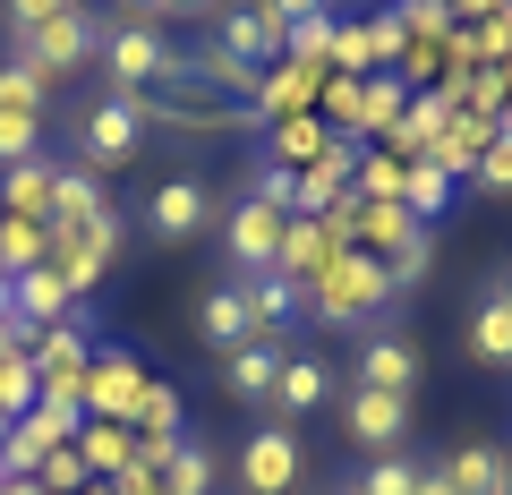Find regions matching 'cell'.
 <instances>
[{"label": "cell", "instance_id": "1", "mask_svg": "<svg viewBox=\"0 0 512 495\" xmlns=\"http://www.w3.org/2000/svg\"><path fill=\"white\" fill-rule=\"evenodd\" d=\"M384 308H393V282H384V265L359 257V248H342V257L299 291V316H316V325H376Z\"/></svg>", "mask_w": 512, "mask_h": 495}, {"label": "cell", "instance_id": "2", "mask_svg": "<svg viewBox=\"0 0 512 495\" xmlns=\"http://www.w3.org/2000/svg\"><path fill=\"white\" fill-rule=\"evenodd\" d=\"M120 239H128V214H120V205L77 214V222H52V257H43V265L86 299V291H103V274L120 265Z\"/></svg>", "mask_w": 512, "mask_h": 495}, {"label": "cell", "instance_id": "3", "mask_svg": "<svg viewBox=\"0 0 512 495\" xmlns=\"http://www.w3.org/2000/svg\"><path fill=\"white\" fill-rule=\"evenodd\" d=\"M146 154V103L137 94H103V103H86L77 111V163L103 180V171H120V163H137Z\"/></svg>", "mask_w": 512, "mask_h": 495}, {"label": "cell", "instance_id": "4", "mask_svg": "<svg viewBox=\"0 0 512 495\" xmlns=\"http://www.w3.org/2000/svg\"><path fill=\"white\" fill-rule=\"evenodd\" d=\"M171 52H180V43H171L163 26H137V18H120V26L103 35V52H94V60L111 69V94H154V86L171 77Z\"/></svg>", "mask_w": 512, "mask_h": 495}, {"label": "cell", "instance_id": "5", "mask_svg": "<svg viewBox=\"0 0 512 495\" xmlns=\"http://www.w3.org/2000/svg\"><path fill=\"white\" fill-rule=\"evenodd\" d=\"M231 478H239V495H291L299 478H308V453H299V427L265 419V427H256L248 444H239Z\"/></svg>", "mask_w": 512, "mask_h": 495}, {"label": "cell", "instance_id": "6", "mask_svg": "<svg viewBox=\"0 0 512 495\" xmlns=\"http://www.w3.org/2000/svg\"><path fill=\"white\" fill-rule=\"evenodd\" d=\"M419 376H427V350L410 342V333H359V350H350V385L359 393H419Z\"/></svg>", "mask_w": 512, "mask_h": 495}, {"label": "cell", "instance_id": "7", "mask_svg": "<svg viewBox=\"0 0 512 495\" xmlns=\"http://www.w3.org/2000/svg\"><path fill=\"white\" fill-rule=\"evenodd\" d=\"M94 52H103V26H94L86 9H69V18L35 26V35L18 43V60H26V69H35V77H43V86H60V77H77V69H86V60H94Z\"/></svg>", "mask_w": 512, "mask_h": 495}, {"label": "cell", "instance_id": "8", "mask_svg": "<svg viewBox=\"0 0 512 495\" xmlns=\"http://www.w3.org/2000/svg\"><path fill=\"white\" fill-rule=\"evenodd\" d=\"M282 231H291V214L265 197H239L231 214H222V248H231V274H274L282 257Z\"/></svg>", "mask_w": 512, "mask_h": 495}, {"label": "cell", "instance_id": "9", "mask_svg": "<svg viewBox=\"0 0 512 495\" xmlns=\"http://www.w3.org/2000/svg\"><path fill=\"white\" fill-rule=\"evenodd\" d=\"M205 222H222V205H214V188H205V171H171V180L146 197V231L163 239V248L197 239Z\"/></svg>", "mask_w": 512, "mask_h": 495}, {"label": "cell", "instance_id": "10", "mask_svg": "<svg viewBox=\"0 0 512 495\" xmlns=\"http://www.w3.org/2000/svg\"><path fill=\"white\" fill-rule=\"evenodd\" d=\"M146 367H137V350L120 342H94V367H86V419H137V402H146Z\"/></svg>", "mask_w": 512, "mask_h": 495}, {"label": "cell", "instance_id": "11", "mask_svg": "<svg viewBox=\"0 0 512 495\" xmlns=\"http://www.w3.org/2000/svg\"><path fill=\"white\" fill-rule=\"evenodd\" d=\"M282 35H291V26H274L256 0H222V9H214V52L248 60V69H274V60H282Z\"/></svg>", "mask_w": 512, "mask_h": 495}, {"label": "cell", "instance_id": "12", "mask_svg": "<svg viewBox=\"0 0 512 495\" xmlns=\"http://www.w3.org/2000/svg\"><path fill=\"white\" fill-rule=\"evenodd\" d=\"M342 436L359 444V453H402L410 402H402V393H359V385H350L342 393Z\"/></svg>", "mask_w": 512, "mask_h": 495}, {"label": "cell", "instance_id": "13", "mask_svg": "<svg viewBox=\"0 0 512 495\" xmlns=\"http://www.w3.org/2000/svg\"><path fill=\"white\" fill-rule=\"evenodd\" d=\"M342 257V231H333V214H291V231H282V257H274V274L291 282V291H308L325 265Z\"/></svg>", "mask_w": 512, "mask_h": 495}, {"label": "cell", "instance_id": "14", "mask_svg": "<svg viewBox=\"0 0 512 495\" xmlns=\"http://www.w3.org/2000/svg\"><path fill=\"white\" fill-rule=\"evenodd\" d=\"M77 444V427L60 419V410H26V419H9V444H0V470L9 478H35L52 453H69Z\"/></svg>", "mask_w": 512, "mask_h": 495}, {"label": "cell", "instance_id": "15", "mask_svg": "<svg viewBox=\"0 0 512 495\" xmlns=\"http://www.w3.org/2000/svg\"><path fill=\"white\" fill-rule=\"evenodd\" d=\"M316 86H325V69L274 60V69H256V94H248V111H256V120H299V111H316Z\"/></svg>", "mask_w": 512, "mask_h": 495}, {"label": "cell", "instance_id": "16", "mask_svg": "<svg viewBox=\"0 0 512 495\" xmlns=\"http://www.w3.org/2000/svg\"><path fill=\"white\" fill-rule=\"evenodd\" d=\"M350 171H359V146H350V137H333V146L316 154L308 171H291V180H299V197H291V214H333V205L350 197Z\"/></svg>", "mask_w": 512, "mask_h": 495}, {"label": "cell", "instance_id": "17", "mask_svg": "<svg viewBox=\"0 0 512 495\" xmlns=\"http://www.w3.org/2000/svg\"><path fill=\"white\" fill-rule=\"evenodd\" d=\"M9 316H18L26 333H43V325H77V291L52 274V265H35V274L9 282Z\"/></svg>", "mask_w": 512, "mask_h": 495}, {"label": "cell", "instance_id": "18", "mask_svg": "<svg viewBox=\"0 0 512 495\" xmlns=\"http://www.w3.org/2000/svg\"><path fill=\"white\" fill-rule=\"evenodd\" d=\"M325 402H333V367L316 359V350H282V376H274V410H282V427L308 419V410H325Z\"/></svg>", "mask_w": 512, "mask_h": 495}, {"label": "cell", "instance_id": "19", "mask_svg": "<svg viewBox=\"0 0 512 495\" xmlns=\"http://www.w3.org/2000/svg\"><path fill=\"white\" fill-rule=\"evenodd\" d=\"M52 205H60V163H52V154H35V163H9V171H0V214H35V222H52Z\"/></svg>", "mask_w": 512, "mask_h": 495}, {"label": "cell", "instance_id": "20", "mask_svg": "<svg viewBox=\"0 0 512 495\" xmlns=\"http://www.w3.org/2000/svg\"><path fill=\"white\" fill-rule=\"evenodd\" d=\"M77 461H86V478L137 470V427H128V419H86V427H77Z\"/></svg>", "mask_w": 512, "mask_h": 495}, {"label": "cell", "instance_id": "21", "mask_svg": "<svg viewBox=\"0 0 512 495\" xmlns=\"http://www.w3.org/2000/svg\"><path fill=\"white\" fill-rule=\"evenodd\" d=\"M239 282V299H248V325H256V342H282V325L299 316V291L282 274H231Z\"/></svg>", "mask_w": 512, "mask_h": 495}, {"label": "cell", "instance_id": "22", "mask_svg": "<svg viewBox=\"0 0 512 495\" xmlns=\"http://www.w3.org/2000/svg\"><path fill=\"white\" fill-rule=\"evenodd\" d=\"M197 333H205V350H222V359H231L239 342H256V325H248V299H239V282H222V291H205V299H197Z\"/></svg>", "mask_w": 512, "mask_h": 495}, {"label": "cell", "instance_id": "23", "mask_svg": "<svg viewBox=\"0 0 512 495\" xmlns=\"http://www.w3.org/2000/svg\"><path fill=\"white\" fill-rule=\"evenodd\" d=\"M274 376H282V342H239L231 359H222L231 402H274Z\"/></svg>", "mask_w": 512, "mask_h": 495}, {"label": "cell", "instance_id": "24", "mask_svg": "<svg viewBox=\"0 0 512 495\" xmlns=\"http://www.w3.org/2000/svg\"><path fill=\"white\" fill-rule=\"evenodd\" d=\"M436 470L453 495H504V444H453Z\"/></svg>", "mask_w": 512, "mask_h": 495}, {"label": "cell", "instance_id": "25", "mask_svg": "<svg viewBox=\"0 0 512 495\" xmlns=\"http://www.w3.org/2000/svg\"><path fill=\"white\" fill-rule=\"evenodd\" d=\"M470 359L478 367H512V308L495 291L470 299Z\"/></svg>", "mask_w": 512, "mask_h": 495}, {"label": "cell", "instance_id": "26", "mask_svg": "<svg viewBox=\"0 0 512 495\" xmlns=\"http://www.w3.org/2000/svg\"><path fill=\"white\" fill-rule=\"evenodd\" d=\"M43 257H52V222H35V214H0V274L18 282V274H35Z\"/></svg>", "mask_w": 512, "mask_h": 495}, {"label": "cell", "instance_id": "27", "mask_svg": "<svg viewBox=\"0 0 512 495\" xmlns=\"http://www.w3.org/2000/svg\"><path fill=\"white\" fill-rule=\"evenodd\" d=\"M453 197H461V180H444L436 163H410V171H402V214H410V222H427V231L453 214Z\"/></svg>", "mask_w": 512, "mask_h": 495}, {"label": "cell", "instance_id": "28", "mask_svg": "<svg viewBox=\"0 0 512 495\" xmlns=\"http://www.w3.org/2000/svg\"><path fill=\"white\" fill-rule=\"evenodd\" d=\"M214 478H222V453L205 436H180V453L163 461V495H214Z\"/></svg>", "mask_w": 512, "mask_h": 495}, {"label": "cell", "instance_id": "29", "mask_svg": "<svg viewBox=\"0 0 512 495\" xmlns=\"http://www.w3.org/2000/svg\"><path fill=\"white\" fill-rule=\"evenodd\" d=\"M325 146H333V129L316 120V111H299V120H274V146H265V163H282V171H308Z\"/></svg>", "mask_w": 512, "mask_h": 495}, {"label": "cell", "instance_id": "30", "mask_svg": "<svg viewBox=\"0 0 512 495\" xmlns=\"http://www.w3.org/2000/svg\"><path fill=\"white\" fill-rule=\"evenodd\" d=\"M402 171H410V154H393V146H359V171H350V197L402 205Z\"/></svg>", "mask_w": 512, "mask_h": 495}, {"label": "cell", "instance_id": "31", "mask_svg": "<svg viewBox=\"0 0 512 495\" xmlns=\"http://www.w3.org/2000/svg\"><path fill=\"white\" fill-rule=\"evenodd\" d=\"M504 60H512V0L461 35V69H504Z\"/></svg>", "mask_w": 512, "mask_h": 495}, {"label": "cell", "instance_id": "32", "mask_svg": "<svg viewBox=\"0 0 512 495\" xmlns=\"http://www.w3.org/2000/svg\"><path fill=\"white\" fill-rule=\"evenodd\" d=\"M333 43H342V18H299L291 35H282V60H299V69H333Z\"/></svg>", "mask_w": 512, "mask_h": 495}, {"label": "cell", "instance_id": "33", "mask_svg": "<svg viewBox=\"0 0 512 495\" xmlns=\"http://www.w3.org/2000/svg\"><path fill=\"white\" fill-rule=\"evenodd\" d=\"M0 111H26V120H52V86H43V77L26 69L18 52L0 60Z\"/></svg>", "mask_w": 512, "mask_h": 495}, {"label": "cell", "instance_id": "34", "mask_svg": "<svg viewBox=\"0 0 512 495\" xmlns=\"http://www.w3.org/2000/svg\"><path fill=\"white\" fill-rule=\"evenodd\" d=\"M410 487H419V461H410V453H367L350 495H410Z\"/></svg>", "mask_w": 512, "mask_h": 495}, {"label": "cell", "instance_id": "35", "mask_svg": "<svg viewBox=\"0 0 512 495\" xmlns=\"http://www.w3.org/2000/svg\"><path fill=\"white\" fill-rule=\"evenodd\" d=\"M77 0H0V35H9V52H18L35 26H52V18H69Z\"/></svg>", "mask_w": 512, "mask_h": 495}, {"label": "cell", "instance_id": "36", "mask_svg": "<svg viewBox=\"0 0 512 495\" xmlns=\"http://www.w3.org/2000/svg\"><path fill=\"white\" fill-rule=\"evenodd\" d=\"M470 188H487V197H512V129H504V120H495V146L478 154Z\"/></svg>", "mask_w": 512, "mask_h": 495}, {"label": "cell", "instance_id": "37", "mask_svg": "<svg viewBox=\"0 0 512 495\" xmlns=\"http://www.w3.org/2000/svg\"><path fill=\"white\" fill-rule=\"evenodd\" d=\"M35 154H43V120L0 111V171H9V163H35Z\"/></svg>", "mask_w": 512, "mask_h": 495}, {"label": "cell", "instance_id": "38", "mask_svg": "<svg viewBox=\"0 0 512 495\" xmlns=\"http://www.w3.org/2000/svg\"><path fill=\"white\" fill-rule=\"evenodd\" d=\"M248 197H265V205H282V214H291V197H299V180L282 163H265V154H256L248 163Z\"/></svg>", "mask_w": 512, "mask_h": 495}, {"label": "cell", "instance_id": "39", "mask_svg": "<svg viewBox=\"0 0 512 495\" xmlns=\"http://www.w3.org/2000/svg\"><path fill=\"white\" fill-rule=\"evenodd\" d=\"M256 9H265L274 26H299V18H325L333 0H256Z\"/></svg>", "mask_w": 512, "mask_h": 495}, {"label": "cell", "instance_id": "40", "mask_svg": "<svg viewBox=\"0 0 512 495\" xmlns=\"http://www.w3.org/2000/svg\"><path fill=\"white\" fill-rule=\"evenodd\" d=\"M444 9H453V26H461V35H470V26H478V18H495L504 0H444Z\"/></svg>", "mask_w": 512, "mask_h": 495}, {"label": "cell", "instance_id": "41", "mask_svg": "<svg viewBox=\"0 0 512 495\" xmlns=\"http://www.w3.org/2000/svg\"><path fill=\"white\" fill-rule=\"evenodd\" d=\"M120 18H137V26H163L171 9H163V0H120Z\"/></svg>", "mask_w": 512, "mask_h": 495}, {"label": "cell", "instance_id": "42", "mask_svg": "<svg viewBox=\"0 0 512 495\" xmlns=\"http://www.w3.org/2000/svg\"><path fill=\"white\" fill-rule=\"evenodd\" d=\"M410 495H453V487H444V470H436V461H419V487H410Z\"/></svg>", "mask_w": 512, "mask_h": 495}, {"label": "cell", "instance_id": "43", "mask_svg": "<svg viewBox=\"0 0 512 495\" xmlns=\"http://www.w3.org/2000/svg\"><path fill=\"white\" fill-rule=\"evenodd\" d=\"M171 18H205V9H222V0H163Z\"/></svg>", "mask_w": 512, "mask_h": 495}, {"label": "cell", "instance_id": "44", "mask_svg": "<svg viewBox=\"0 0 512 495\" xmlns=\"http://www.w3.org/2000/svg\"><path fill=\"white\" fill-rule=\"evenodd\" d=\"M487 291H495V299H504V308H512V265H504V274H495V282H487Z\"/></svg>", "mask_w": 512, "mask_h": 495}, {"label": "cell", "instance_id": "45", "mask_svg": "<svg viewBox=\"0 0 512 495\" xmlns=\"http://www.w3.org/2000/svg\"><path fill=\"white\" fill-rule=\"evenodd\" d=\"M495 77H504V111H512V60H504V69H495Z\"/></svg>", "mask_w": 512, "mask_h": 495}, {"label": "cell", "instance_id": "46", "mask_svg": "<svg viewBox=\"0 0 512 495\" xmlns=\"http://www.w3.org/2000/svg\"><path fill=\"white\" fill-rule=\"evenodd\" d=\"M0 325H9V274H0Z\"/></svg>", "mask_w": 512, "mask_h": 495}, {"label": "cell", "instance_id": "47", "mask_svg": "<svg viewBox=\"0 0 512 495\" xmlns=\"http://www.w3.org/2000/svg\"><path fill=\"white\" fill-rule=\"evenodd\" d=\"M504 495H512V453H504Z\"/></svg>", "mask_w": 512, "mask_h": 495}, {"label": "cell", "instance_id": "48", "mask_svg": "<svg viewBox=\"0 0 512 495\" xmlns=\"http://www.w3.org/2000/svg\"><path fill=\"white\" fill-rule=\"evenodd\" d=\"M504 129H512V111H504Z\"/></svg>", "mask_w": 512, "mask_h": 495}, {"label": "cell", "instance_id": "49", "mask_svg": "<svg viewBox=\"0 0 512 495\" xmlns=\"http://www.w3.org/2000/svg\"><path fill=\"white\" fill-rule=\"evenodd\" d=\"M342 495H350V487H342Z\"/></svg>", "mask_w": 512, "mask_h": 495}]
</instances>
